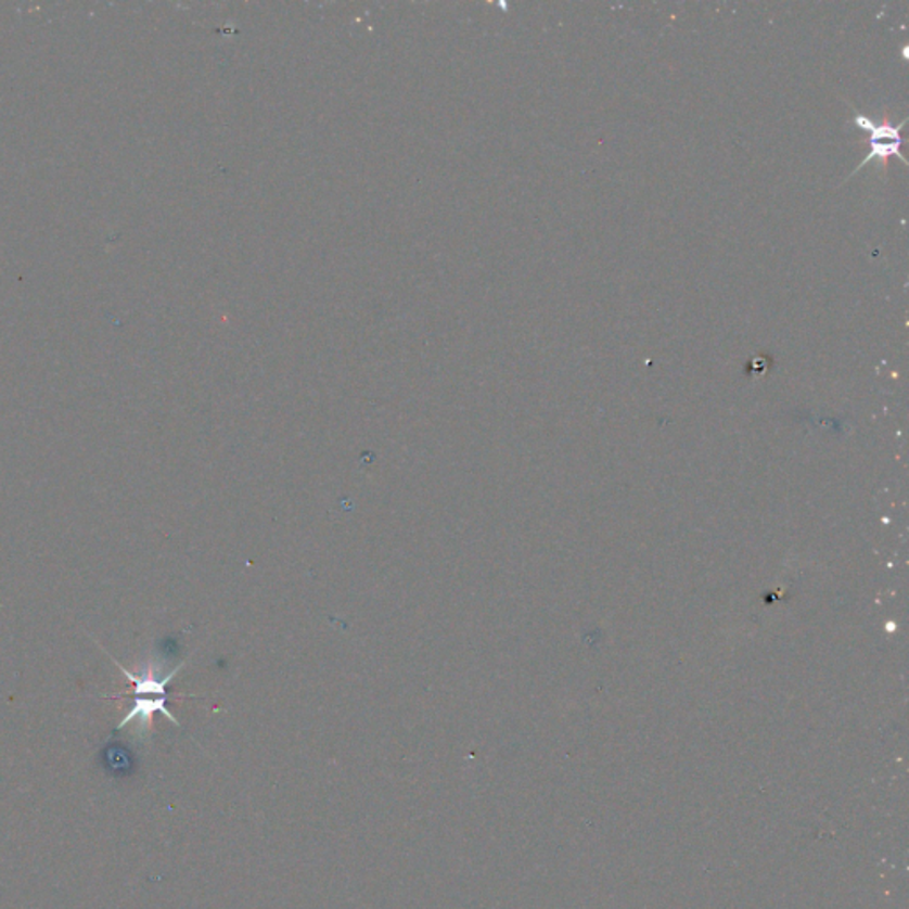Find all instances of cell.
<instances>
[{
	"mask_svg": "<svg viewBox=\"0 0 909 909\" xmlns=\"http://www.w3.org/2000/svg\"><path fill=\"white\" fill-rule=\"evenodd\" d=\"M114 665L121 670L123 677L130 680L133 684V702L132 707L125 714V718L119 721L116 730L127 729L128 725L138 724L139 738H146L150 730H152L153 716L155 714H164L172 725L180 727V721L175 718V714L167 709V686L171 682L185 663L175 666L172 670H158L153 665H148L141 671L127 670L119 661L114 660Z\"/></svg>",
	"mask_w": 909,
	"mask_h": 909,
	"instance_id": "6da1fadb",
	"label": "cell"
},
{
	"mask_svg": "<svg viewBox=\"0 0 909 909\" xmlns=\"http://www.w3.org/2000/svg\"><path fill=\"white\" fill-rule=\"evenodd\" d=\"M853 113H855V125L863 130V132L869 133V141H861L869 144V153H867V157L861 161L860 166L856 167L855 171L850 172L849 178H853V175L856 172L861 171L863 167L869 164V162L878 161L883 164V169L888 167V158L895 157L899 158L900 162L906 161L905 155L900 153V146H902V138H900V130L906 125V119L899 123V125H894V123H889L888 119L885 121L875 123L872 119L867 118L866 114L858 113L856 108H853Z\"/></svg>",
	"mask_w": 909,
	"mask_h": 909,
	"instance_id": "7a4b0ae2",
	"label": "cell"
}]
</instances>
